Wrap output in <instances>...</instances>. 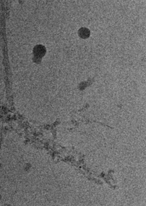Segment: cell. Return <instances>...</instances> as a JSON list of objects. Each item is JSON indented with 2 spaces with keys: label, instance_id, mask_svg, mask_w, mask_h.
I'll use <instances>...</instances> for the list:
<instances>
[{
  "label": "cell",
  "instance_id": "cell-1",
  "mask_svg": "<svg viewBox=\"0 0 146 206\" xmlns=\"http://www.w3.org/2000/svg\"><path fill=\"white\" fill-rule=\"evenodd\" d=\"M46 53V49L45 48L40 45H38L36 46L33 49V53L34 56L36 58H41Z\"/></svg>",
  "mask_w": 146,
  "mask_h": 206
},
{
  "label": "cell",
  "instance_id": "cell-2",
  "mask_svg": "<svg viewBox=\"0 0 146 206\" xmlns=\"http://www.w3.org/2000/svg\"><path fill=\"white\" fill-rule=\"evenodd\" d=\"M79 35L82 39H86L90 35V31L86 28H81L79 30Z\"/></svg>",
  "mask_w": 146,
  "mask_h": 206
}]
</instances>
